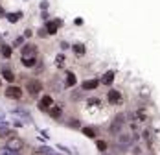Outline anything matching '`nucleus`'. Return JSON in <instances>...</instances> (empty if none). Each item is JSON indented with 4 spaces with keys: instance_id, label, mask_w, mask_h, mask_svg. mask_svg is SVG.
<instances>
[{
    "instance_id": "13",
    "label": "nucleus",
    "mask_w": 160,
    "mask_h": 155,
    "mask_svg": "<svg viewBox=\"0 0 160 155\" xmlns=\"http://www.w3.org/2000/svg\"><path fill=\"white\" fill-rule=\"evenodd\" d=\"M0 155H20V153H18V152H13V150H9V148L6 146V148L0 150Z\"/></svg>"
},
{
    "instance_id": "19",
    "label": "nucleus",
    "mask_w": 160,
    "mask_h": 155,
    "mask_svg": "<svg viewBox=\"0 0 160 155\" xmlns=\"http://www.w3.org/2000/svg\"><path fill=\"white\" fill-rule=\"evenodd\" d=\"M74 50H76V54H85V46L83 45H76Z\"/></svg>"
},
{
    "instance_id": "23",
    "label": "nucleus",
    "mask_w": 160,
    "mask_h": 155,
    "mask_svg": "<svg viewBox=\"0 0 160 155\" xmlns=\"http://www.w3.org/2000/svg\"><path fill=\"white\" fill-rule=\"evenodd\" d=\"M50 155H52V153H50ZM57 155H59V153H57Z\"/></svg>"
},
{
    "instance_id": "7",
    "label": "nucleus",
    "mask_w": 160,
    "mask_h": 155,
    "mask_svg": "<svg viewBox=\"0 0 160 155\" xmlns=\"http://www.w3.org/2000/svg\"><path fill=\"white\" fill-rule=\"evenodd\" d=\"M98 85H99V81H98V79H88V81H85V83H83V89H85V91H92V89H96Z\"/></svg>"
},
{
    "instance_id": "14",
    "label": "nucleus",
    "mask_w": 160,
    "mask_h": 155,
    "mask_svg": "<svg viewBox=\"0 0 160 155\" xmlns=\"http://www.w3.org/2000/svg\"><path fill=\"white\" fill-rule=\"evenodd\" d=\"M74 83H76V76L72 72H68L66 74V85H74Z\"/></svg>"
},
{
    "instance_id": "5",
    "label": "nucleus",
    "mask_w": 160,
    "mask_h": 155,
    "mask_svg": "<svg viewBox=\"0 0 160 155\" xmlns=\"http://www.w3.org/2000/svg\"><path fill=\"white\" fill-rule=\"evenodd\" d=\"M59 26H61V20H50L48 24H46V31L52 35V33H55V31L59 30Z\"/></svg>"
},
{
    "instance_id": "21",
    "label": "nucleus",
    "mask_w": 160,
    "mask_h": 155,
    "mask_svg": "<svg viewBox=\"0 0 160 155\" xmlns=\"http://www.w3.org/2000/svg\"><path fill=\"white\" fill-rule=\"evenodd\" d=\"M55 63H57V67H63V63H64V56H57Z\"/></svg>"
},
{
    "instance_id": "18",
    "label": "nucleus",
    "mask_w": 160,
    "mask_h": 155,
    "mask_svg": "<svg viewBox=\"0 0 160 155\" xmlns=\"http://www.w3.org/2000/svg\"><path fill=\"white\" fill-rule=\"evenodd\" d=\"M118 142H120V144H123V146H129V144H131V139H129V137H120Z\"/></svg>"
},
{
    "instance_id": "8",
    "label": "nucleus",
    "mask_w": 160,
    "mask_h": 155,
    "mask_svg": "<svg viewBox=\"0 0 160 155\" xmlns=\"http://www.w3.org/2000/svg\"><path fill=\"white\" fill-rule=\"evenodd\" d=\"M101 81H103L105 85H111L112 81H114V72H112V70L105 72V74H103V78H101Z\"/></svg>"
},
{
    "instance_id": "10",
    "label": "nucleus",
    "mask_w": 160,
    "mask_h": 155,
    "mask_svg": "<svg viewBox=\"0 0 160 155\" xmlns=\"http://www.w3.org/2000/svg\"><path fill=\"white\" fill-rule=\"evenodd\" d=\"M120 127H122V116H118V118H116V120H114V124H112L111 131H112V133H116V131H118V129H120Z\"/></svg>"
},
{
    "instance_id": "15",
    "label": "nucleus",
    "mask_w": 160,
    "mask_h": 155,
    "mask_svg": "<svg viewBox=\"0 0 160 155\" xmlns=\"http://www.w3.org/2000/svg\"><path fill=\"white\" fill-rule=\"evenodd\" d=\"M20 17H22L20 13H9V15H8V20H9V22H17Z\"/></svg>"
},
{
    "instance_id": "3",
    "label": "nucleus",
    "mask_w": 160,
    "mask_h": 155,
    "mask_svg": "<svg viewBox=\"0 0 160 155\" xmlns=\"http://www.w3.org/2000/svg\"><path fill=\"white\" fill-rule=\"evenodd\" d=\"M6 96L11 98V100H20V98H22V91H20L18 87H9V89L6 91Z\"/></svg>"
},
{
    "instance_id": "16",
    "label": "nucleus",
    "mask_w": 160,
    "mask_h": 155,
    "mask_svg": "<svg viewBox=\"0 0 160 155\" xmlns=\"http://www.w3.org/2000/svg\"><path fill=\"white\" fill-rule=\"evenodd\" d=\"M83 133H85L87 137H90V139H94V137H96V133H94V129H90V127H85V129H83Z\"/></svg>"
},
{
    "instance_id": "17",
    "label": "nucleus",
    "mask_w": 160,
    "mask_h": 155,
    "mask_svg": "<svg viewBox=\"0 0 160 155\" xmlns=\"http://www.w3.org/2000/svg\"><path fill=\"white\" fill-rule=\"evenodd\" d=\"M2 56H4V57H9V56H11V48L9 46H2Z\"/></svg>"
},
{
    "instance_id": "4",
    "label": "nucleus",
    "mask_w": 160,
    "mask_h": 155,
    "mask_svg": "<svg viewBox=\"0 0 160 155\" xmlns=\"http://www.w3.org/2000/svg\"><path fill=\"white\" fill-rule=\"evenodd\" d=\"M53 105V100L50 96H42V100L39 102V109L41 111H50V107Z\"/></svg>"
},
{
    "instance_id": "12",
    "label": "nucleus",
    "mask_w": 160,
    "mask_h": 155,
    "mask_svg": "<svg viewBox=\"0 0 160 155\" xmlns=\"http://www.w3.org/2000/svg\"><path fill=\"white\" fill-rule=\"evenodd\" d=\"M2 76H4V79H8V81H13V79H15L13 72H11V70H8V68H6V70L2 72Z\"/></svg>"
},
{
    "instance_id": "11",
    "label": "nucleus",
    "mask_w": 160,
    "mask_h": 155,
    "mask_svg": "<svg viewBox=\"0 0 160 155\" xmlns=\"http://www.w3.org/2000/svg\"><path fill=\"white\" fill-rule=\"evenodd\" d=\"M22 63H24V67L32 68L33 65H35V57H22Z\"/></svg>"
},
{
    "instance_id": "2",
    "label": "nucleus",
    "mask_w": 160,
    "mask_h": 155,
    "mask_svg": "<svg viewBox=\"0 0 160 155\" xmlns=\"http://www.w3.org/2000/svg\"><path fill=\"white\" fill-rule=\"evenodd\" d=\"M41 91H42V83H41L39 79H30V81H28V93L32 94V96L39 94Z\"/></svg>"
},
{
    "instance_id": "6",
    "label": "nucleus",
    "mask_w": 160,
    "mask_h": 155,
    "mask_svg": "<svg viewBox=\"0 0 160 155\" xmlns=\"http://www.w3.org/2000/svg\"><path fill=\"white\" fill-rule=\"evenodd\" d=\"M35 50H37L35 46L26 45V46L22 48V57H35Z\"/></svg>"
},
{
    "instance_id": "22",
    "label": "nucleus",
    "mask_w": 160,
    "mask_h": 155,
    "mask_svg": "<svg viewBox=\"0 0 160 155\" xmlns=\"http://www.w3.org/2000/svg\"><path fill=\"white\" fill-rule=\"evenodd\" d=\"M98 148H99V150H101V152H103V150H105V148H107V144H105V142H103V140H98Z\"/></svg>"
},
{
    "instance_id": "9",
    "label": "nucleus",
    "mask_w": 160,
    "mask_h": 155,
    "mask_svg": "<svg viewBox=\"0 0 160 155\" xmlns=\"http://www.w3.org/2000/svg\"><path fill=\"white\" fill-rule=\"evenodd\" d=\"M120 100H122V96H120L118 91H111L109 93V102L111 104H120Z\"/></svg>"
},
{
    "instance_id": "1",
    "label": "nucleus",
    "mask_w": 160,
    "mask_h": 155,
    "mask_svg": "<svg viewBox=\"0 0 160 155\" xmlns=\"http://www.w3.org/2000/svg\"><path fill=\"white\" fill-rule=\"evenodd\" d=\"M9 150H13V152H20L22 148H24V140L18 139V137H11V139H8V144H6Z\"/></svg>"
},
{
    "instance_id": "20",
    "label": "nucleus",
    "mask_w": 160,
    "mask_h": 155,
    "mask_svg": "<svg viewBox=\"0 0 160 155\" xmlns=\"http://www.w3.org/2000/svg\"><path fill=\"white\" fill-rule=\"evenodd\" d=\"M52 109V111H50V113H52V116H59V115H61V109L59 107H50Z\"/></svg>"
}]
</instances>
